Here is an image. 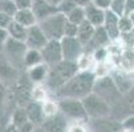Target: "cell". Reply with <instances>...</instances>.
Segmentation results:
<instances>
[{
	"label": "cell",
	"mask_w": 134,
	"mask_h": 132,
	"mask_svg": "<svg viewBox=\"0 0 134 132\" xmlns=\"http://www.w3.org/2000/svg\"><path fill=\"white\" fill-rule=\"evenodd\" d=\"M79 71H80L79 62L63 60L57 65L49 67V74H48V78H47L44 85H45V87L48 89L49 92L54 94L56 91H59L72 77H74Z\"/></svg>",
	"instance_id": "cell-2"
},
{
	"label": "cell",
	"mask_w": 134,
	"mask_h": 132,
	"mask_svg": "<svg viewBox=\"0 0 134 132\" xmlns=\"http://www.w3.org/2000/svg\"><path fill=\"white\" fill-rule=\"evenodd\" d=\"M122 132H134V131H130V129H122Z\"/></svg>",
	"instance_id": "cell-49"
},
{
	"label": "cell",
	"mask_w": 134,
	"mask_h": 132,
	"mask_svg": "<svg viewBox=\"0 0 134 132\" xmlns=\"http://www.w3.org/2000/svg\"><path fill=\"white\" fill-rule=\"evenodd\" d=\"M69 124L70 123L68 122V119L61 112H59V114H56L51 118H47L41 124V127L45 129V132H66Z\"/></svg>",
	"instance_id": "cell-15"
},
{
	"label": "cell",
	"mask_w": 134,
	"mask_h": 132,
	"mask_svg": "<svg viewBox=\"0 0 134 132\" xmlns=\"http://www.w3.org/2000/svg\"><path fill=\"white\" fill-rule=\"evenodd\" d=\"M25 111L31 123H33L36 127L41 125L45 120V114H44V108H43V102H37V100H31L25 106Z\"/></svg>",
	"instance_id": "cell-17"
},
{
	"label": "cell",
	"mask_w": 134,
	"mask_h": 132,
	"mask_svg": "<svg viewBox=\"0 0 134 132\" xmlns=\"http://www.w3.org/2000/svg\"><path fill=\"white\" fill-rule=\"evenodd\" d=\"M97 79V75L93 70H80L77 74L72 77L59 91L53 94L56 99H64V98H70V99H80L82 100L85 97L93 92L94 83Z\"/></svg>",
	"instance_id": "cell-1"
},
{
	"label": "cell",
	"mask_w": 134,
	"mask_h": 132,
	"mask_svg": "<svg viewBox=\"0 0 134 132\" xmlns=\"http://www.w3.org/2000/svg\"><path fill=\"white\" fill-rule=\"evenodd\" d=\"M32 11H33V13L37 18V23H40V21L45 20L47 17L59 12L57 7L49 4L47 0H35L33 5H32Z\"/></svg>",
	"instance_id": "cell-18"
},
{
	"label": "cell",
	"mask_w": 134,
	"mask_h": 132,
	"mask_svg": "<svg viewBox=\"0 0 134 132\" xmlns=\"http://www.w3.org/2000/svg\"><path fill=\"white\" fill-rule=\"evenodd\" d=\"M25 73H27V77L29 78V81L32 82V85H44L49 74V66L43 62L40 65L25 70Z\"/></svg>",
	"instance_id": "cell-19"
},
{
	"label": "cell",
	"mask_w": 134,
	"mask_h": 132,
	"mask_svg": "<svg viewBox=\"0 0 134 132\" xmlns=\"http://www.w3.org/2000/svg\"><path fill=\"white\" fill-rule=\"evenodd\" d=\"M129 17H130V20H131V24H133V28H134V13L129 15Z\"/></svg>",
	"instance_id": "cell-48"
},
{
	"label": "cell",
	"mask_w": 134,
	"mask_h": 132,
	"mask_svg": "<svg viewBox=\"0 0 134 132\" xmlns=\"http://www.w3.org/2000/svg\"><path fill=\"white\" fill-rule=\"evenodd\" d=\"M85 16H86V21H89L93 27L98 28V27L104 25L106 11L96 7L94 4H90V5L85 7Z\"/></svg>",
	"instance_id": "cell-20"
},
{
	"label": "cell",
	"mask_w": 134,
	"mask_h": 132,
	"mask_svg": "<svg viewBox=\"0 0 134 132\" xmlns=\"http://www.w3.org/2000/svg\"><path fill=\"white\" fill-rule=\"evenodd\" d=\"M5 98H7V86H4L0 82V110H3L5 106Z\"/></svg>",
	"instance_id": "cell-39"
},
{
	"label": "cell",
	"mask_w": 134,
	"mask_h": 132,
	"mask_svg": "<svg viewBox=\"0 0 134 132\" xmlns=\"http://www.w3.org/2000/svg\"><path fill=\"white\" fill-rule=\"evenodd\" d=\"M110 42L111 41L109 39L106 30L104 29V27H98V28H96V32L92 37V40L84 46V53H93L97 49L108 48V45Z\"/></svg>",
	"instance_id": "cell-14"
},
{
	"label": "cell",
	"mask_w": 134,
	"mask_h": 132,
	"mask_svg": "<svg viewBox=\"0 0 134 132\" xmlns=\"http://www.w3.org/2000/svg\"><path fill=\"white\" fill-rule=\"evenodd\" d=\"M93 92L97 94L98 97H101L102 99H105L111 107L114 104H117L121 99H122V94L120 92V90L117 89L114 81L111 79V77L108 74L105 75H100L96 79V83H94V89H93Z\"/></svg>",
	"instance_id": "cell-3"
},
{
	"label": "cell",
	"mask_w": 134,
	"mask_h": 132,
	"mask_svg": "<svg viewBox=\"0 0 134 132\" xmlns=\"http://www.w3.org/2000/svg\"><path fill=\"white\" fill-rule=\"evenodd\" d=\"M35 0H13L17 9H32Z\"/></svg>",
	"instance_id": "cell-36"
},
{
	"label": "cell",
	"mask_w": 134,
	"mask_h": 132,
	"mask_svg": "<svg viewBox=\"0 0 134 132\" xmlns=\"http://www.w3.org/2000/svg\"><path fill=\"white\" fill-rule=\"evenodd\" d=\"M13 20L25 28H31L37 24V18L32 9H17L13 16Z\"/></svg>",
	"instance_id": "cell-21"
},
{
	"label": "cell",
	"mask_w": 134,
	"mask_h": 132,
	"mask_svg": "<svg viewBox=\"0 0 134 132\" xmlns=\"http://www.w3.org/2000/svg\"><path fill=\"white\" fill-rule=\"evenodd\" d=\"M66 20L69 23H73L76 25H80L86 20V16H85V8L82 7H76L72 12H69L66 15Z\"/></svg>",
	"instance_id": "cell-26"
},
{
	"label": "cell",
	"mask_w": 134,
	"mask_h": 132,
	"mask_svg": "<svg viewBox=\"0 0 134 132\" xmlns=\"http://www.w3.org/2000/svg\"><path fill=\"white\" fill-rule=\"evenodd\" d=\"M109 75L114 81L117 89L120 90V92L122 95H125L131 89H134V74L133 73H127L125 70L116 67L109 73Z\"/></svg>",
	"instance_id": "cell-12"
},
{
	"label": "cell",
	"mask_w": 134,
	"mask_h": 132,
	"mask_svg": "<svg viewBox=\"0 0 134 132\" xmlns=\"http://www.w3.org/2000/svg\"><path fill=\"white\" fill-rule=\"evenodd\" d=\"M134 13V0H126V5H125V15H131Z\"/></svg>",
	"instance_id": "cell-43"
},
{
	"label": "cell",
	"mask_w": 134,
	"mask_h": 132,
	"mask_svg": "<svg viewBox=\"0 0 134 132\" xmlns=\"http://www.w3.org/2000/svg\"><path fill=\"white\" fill-rule=\"evenodd\" d=\"M41 55H43V61L45 65L49 67L57 65L61 62L63 58V49H61V42L57 40H49L47 45L41 49Z\"/></svg>",
	"instance_id": "cell-11"
},
{
	"label": "cell",
	"mask_w": 134,
	"mask_h": 132,
	"mask_svg": "<svg viewBox=\"0 0 134 132\" xmlns=\"http://www.w3.org/2000/svg\"><path fill=\"white\" fill-rule=\"evenodd\" d=\"M125 5H126V0H111V5H110L109 11L114 12L118 16H124L125 15Z\"/></svg>",
	"instance_id": "cell-31"
},
{
	"label": "cell",
	"mask_w": 134,
	"mask_h": 132,
	"mask_svg": "<svg viewBox=\"0 0 134 132\" xmlns=\"http://www.w3.org/2000/svg\"><path fill=\"white\" fill-rule=\"evenodd\" d=\"M35 124L33 123H31V122H28V123H25L24 125H21V127H19L17 129H19V132H32L33 129H35Z\"/></svg>",
	"instance_id": "cell-42"
},
{
	"label": "cell",
	"mask_w": 134,
	"mask_h": 132,
	"mask_svg": "<svg viewBox=\"0 0 134 132\" xmlns=\"http://www.w3.org/2000/svg\"><path fill=\"white\" fill-rule=\"evenodd\" d=\"M60 42L63 49V58L65 61L79 62V60L84 55V45L77 37H63Z\"/></svg>",
	"instance_id": "cell-8"
},
{
	"label": "cell",
	"mask_w": 134,
	"mask_h": 132,
	"mask_svg": "<svg viewBox=\"0 0 134 132\" xmlns=\"http://www.w3.org/2000/svg\"><path fill=\"white\" fill-rule=\"evenodd\" d=\"M96 32V27H93L89 21H84L82 24L79 25V32H77V39L80 40V42L85 46L90 40Z\"/></svg>",
	"instance_id": "cell-22"
},
{
	"label": "cell",
	"mask_w": 134,
	"mask_h": 132,
	"mask_svg": "<svg viewBox=\"0 0 134 132\" xmlns=\"http://www.w3.org/2000/svg\"><path fill=\"white\" fill-rule=\"evenodd\" d=\"M7 30H8V34H9L11 39L19 40V41H24V42H25L27 33H28V28H25V27L20 25L19 23H16L15 20H12V23L8 25Z\"/></svg>",
	"instance_id": "cell-24"
},
{
	"label": "cell",
	"mask_w": 134,
	"mask_h": 132,
	"mask_svg": "<svg viewBox=\"0 0 134 132\" xmlns=\"http://www.w3.org/2000/svg\"><path fill=\"white\" fill-rule=\"evenodd\" d=\"M2 132H19V129H17L11 122H8V123L4 125V128H3Z\"/></svg>",
	"instance_id": "cell-44"
},
{
	"label": "cell",
	"mask_w": 134,
	"mask_h": 132,
	"mask_svg": "<svg viewBox=\"0 0 134 132\" xmlns=\"http://www.w3.org/2000/svg\"><path fill=\"white\" fill-rule=\"evenodd\" d=\"M57 100H59L60 112L68 119L69 123H88L89 118L82 100L70 99V98L57 99Z\"/></svg>",
	"instance_id": "cell-4"
},
{
	"label": "cell",
	"mask_w": 134,
	"mask_h": 132,
	"mask_svg": "<svg viewBox=\"0 0 134 132\" xmlns=\"http://www.w3.org/2000/svg\"><path fill=\"white\" fill-rule=\"evenodd\" d=\"M49 40L47 39L45 33L43 32V29L40 28L39 24H36L31 28H28V33H27V39H25V45L28 46V49H37L41 50L47 42Z\"/></svg>",
	"instance_id": "cell-13"
},
{
	"label": "cell",
	"mask_w": 134,
	"mask_h": 132,
	"mask_svg": "<svg viewBox=\"0 0 134 132\" xmlns=\"http://www.w3.org/2000/svg\"><path fill=\"white\" fill-rule=\"evenodd\" d=\"M12 20H13V18L11 16H7V15L0 12V28H5L7 29L8 25L12 23Z\"/></svg>",
	"instance_id": "cell-41"
},
{
	"label": "cell",
	"mask_w": 134,
	"mask_h": 132,
	"mask_svg": "<svg viewBox=\"0 0 134 132\" xmlns=\"http://www.w3.org/2000/svg\"><path fill=\"white\" fill-rule=\"evenodd\" d=\"M20 75L21 71L15 65H12L9 60L4 55V53L0 50V82L7 87H11L17 82Z\"/></svg>",
	"instance_id": "cell-9"
},
{
	"label": "cell",
	"mask_w": 134,
	"mask_h": 132,
	"mask_svg": "<svg viewBox=\"0 0 134 132\" xmlns=\"http://www.w3.org/2000/svg\"><path fill=\"white\" fill-rule=\"evenodd\" d=\"M66 16L57 12L49 17H47L45 20L37 23L45 33L48 40H57L60 41L64 34H65V25H66Z\"/></svg>",
	"instance_id": "cell-5"
},
{
	"label": "cell",
	"mask_w": 134,
	"mask_h": 132,
	"mask_svg": "<svg viewBox=\"0 0 134 132\" xmlns=\"http://www.w3.org/2000/svg\"><path fill=\"white\" fill-rule=\"evenodd\" d=\"M77 32H79V25H76V24H73V23L66 21L64 37H77Z\"/></svg>",
	"instance_id": "cell-35"
},
{
	"label": "cell",
	"mask_w": 134,
	"mask_h": 132,
	"mask_svg": "<svg viewBox=\"0 0 134 132\" xmlns=\"http://www.w3.org/2000/svg\"><path fill=\"white\" fill-rule=\"evenodd\" d=\"M47 2L49 3V4H52V5H54V7H57V5H59L61 2H63V0H47Z\"/></svg>",
	"instance_id": "cell-46"
},
{
	"label": "cell",
	"mask_w": 134,
	"mask_h": 132,
	"mask_svg": "<svg viewBox=\"0 0 134 132\" xmlns=\"http://www.w3.org/2000/svg\"><path fill=\"white\" fill-rule=\"evenodd\" d=\"M92 4H94L96 7H98L104 11H109L111 5V0H92Z\"/></svg>",
	"instance_id": "cell-37"
},
{
	"label": "cell",
	"mask_w": 134,
	"mask_h": 132,
	"mask_svg": "<svg viewBox=\"0 0 134 132\" xmlns=\"http://www.w3.org/2000/svg\"><path fill=\"white\" fill-rule=\"evenodd\" d=\"M118 21H120V16L116 15L111 11H106V16H105V21H104V29L106 30L108 36L111 42L120 40L121 37V32H120V27H118Z\"/></svg>",
	"instance_id": "cell-16"
},
{
	"label": "cell",
	"mask_w": 134,
	"mask_h": 132,
	"mask_svg": "<svg viewBox=\"0 0 134 132\" xmlns=\"http://www.w3.org/2000/svg\"><path fill=\"white\" fill-rule=\"evenodd\" d=\"M74 2H76V4H77L79 7H82V8H85V7L92 4V0H74Z\"/></svg>",
	"instance_id": "cell-45"
},
{
	"label": "cell",
	"mask_w": 134,
	"mask_h": 132,
	"mask_svg": "<svg viewBox=\"0 0 134 132\" xmlns=\"http://www.w3.org/2000/svg\"><path fill=\"white\" fill-rule=\"evenodd\" d=\"M122 128L124 129H130V131H134V114L133 115H129L126 116L122 122Z\"/></svg>",
	"instance_id": "cell-38"
},
{
	"label": "cell",
	"mask_w": 134,
	"mask_h": 132,
	"mask_svg": "<svg viewBox=\"0 0 134 132\" xmlns=\"http://www.w3.org/2000/svg\"><path fill=\"white\" fill-rule=\"evenodd\" d=\"M66 132H90L88 123H70Z\"/></svg>",
	"instance_id": "cell-32"
},
{
	"label": "cell",
	"mask_w": 134,
	"mask_h": 132,
	"mask_svg": "<svg viewBox=\"0 0 134 132\" xmlns=\"http://www.w3.org/2000/svg\"><path fill=\"white\" fill-rule=\"evenodd\" d=\"M118 27H120V32L121 34L124 33H127L130 30H133V24H131V20L127 15H124V16H120V21H118Z\"/></svg>",
	"instance_id": "cell-30"
},
{
	"label": "cell",
	"mask_w": 134,
	"mask_h": 132,
	"mask_svg": "<svg viewBox=\"0 0 134 132\" xmlns=\"http://www.w3.org/2000/svg\"><path fill=\"white\" fill-rule=\"evenodd\" d=\"M120 39L122 40V42L125 44L126 48H134V29L127 32V33L121 34Z\"/></svg>",
	"instance_id": "cell-34"
},
{
	"label": "cell",
	"mask_w": 134,
	"mask_h": 132,
	"mask_svg": "<svg viewBox=\"0 0 134 132\" xmlns=\"http://www.w3.org/2000/svg\"><path fill=\"white\" fill-rule=\"evenodd\" d=\"M43 108H44V114H45V119L47 118H51L56 114H59L60 110H59V100H57L56 98L54 99H45L43 102Z\"/></svg>",
	"instance_id": "cell-27"
},
{
	"label": "cell",
	"mask_w": 134,
	"mask_h": 132,
	"mask_svg": "<svg viewBox=\"0 0 134 132\" xmlns=\"http://www.w3.org/2000/svg\"><path fill=\"white\" fill-rule=\"evenodd\" d=\"M76 7H79L77 4H76V2L74 0H63V2L57 5V9H59V12L60 13H63V15H68L69 12H72Z\"/></svg>",
	"instance_id": "cell-29"
},
{
	"label": "cell",
	"mask_w": 134,
	"mask_h": 132,
	"mask_svg": "<svg viewBox=\"0 0 134 132\" xmlns=\"http://www.w3.org/2000/svg\"><path fill=\"white\" fill-rule=\"evenodd\" d=\"M9 39V34H8V30L5 28H0V50H3L5 42L8 41Z\"/></svg>",
	"instance_id": "cell-40"
},
{
	"label": "cell",
	"mask_w": 134,
	"mask_h": 132,
	"mask_svg": "<svg viewBox=\"0 0 134 132\" xmlns=\"http://www.w3.org/2000/svg\"><path fill=\"white\" fill-rule=\"evenodd\" d=\"M16 11H17V8L13 3V0H0V12L2 13L11 16L13 18Z\"/></svg>",
	"instance_id": "cell-28"
},
{
	"label": "cell",
	"mask_w": 134,
	"mask_h": 132,
	"mask_svg": "<svg viewBox=\"0 0 134 132\" xmlns=\"http://www.w3.org/2000/svg\"><path fill=\"white\" fill-rule=\"evenodd\" d=\"M9 122H11L16 128H19V127L24 125L25 123H28L29 119H28V115H27L25 107H16V108L13 110V112L11 114Z\"/></svg>",
	"instance_id": "cell-25"
},
{
	"label": "cell",
	"mask_w": 134,
	"mask_h": 132,
	"mask_svg": "<svg viewBox=\"0 0 134 132\" xmlns=\"http://www.w3.org/2000/svg\"><path fill=\"white\" fill-rule=\"evenodd\" d=\"M43 55H41V50L37 49H28L25 55H24V69L28 70L33 66H37L43 64Z\"/></svg>",
	"instance_id": "cell-23"
},
{
	"label": "cell",
	"mask_w": 134,
	"mask_h": 132,
	"mask_svg": "<svg viewBox=\"0 0 134 132\" xmlns=\"http://www.w3.org/2000/svg\"><path fill=\"white\" fill-rule=\"evenodd\" d=\"M32 132H45V129H44L41 125H37V127H35V129H33Z\"/></svg>",
	"instance_id": "cell-47"
},
{
	"label": "cell",
	"mask_w": 134,
	"mask_h": 132,
	"mask_svg": "<svg viewBox=\"0 0 134 132\" xmlns=\"http://www.w3.org/2000/svg\"><path fill=\"white\" fill-rule=\"evenodd\" d=\"M84 107L86 110V114L89 119H100V118H108L111 116V106L98 97L97 94H89L88 97L82 99Z\"/></svg>",
	"instance_id": "cell-6"
},
{
	"label": "cell",
	"mask_w": 134,
	"mask_h": 132,
	"mask_svg": "<svg viewBox=\"0 0 134 132\" xmlns=\"http://www.w3.org/2000/svg\"><path fill=\"white\" fill-rule=\"evenodd\" d=\"M88 125L90 132H122V123L111 116L100 118V119H89Z\"/></svg>",
	"instance_id": "cell-10"
},
{
	"label": "cell",
	"mask_w": 134,
	"mask_h": 132,
	"mask_svg": "<svg viewBox=\"0 0 134 132\" xmlns=\"http://www.w3.org/2000/svg\"><path fill=\"white\" fill-rule=\"evenodd\" d=\"M27 50H28V46L25 45L24 41L13 40V39L9 37L2 52L4 53L5 57L9 60V62L12 65H15L19 70L21 71V69L25 70L24 69V55H25Z\"/></svg>",
	"instance_id": "cell-7"
},
{
	"label": "cell",
	"mask_w": 134,
	"mask_h": 132,
	"mask_svg": "<svg viewBox=\"0 0 134 132\" xmlns=\"http://www.w3.org/2000/svg\"><path fill=\"white\" fill-rule=\"evenodd\" d=\"M93 58L97 64H101L104 62L106 58H108V48H101V49H97L93 52Z\"/></svg>",
	"instance_id": "cell-33"
}]
</instances>
